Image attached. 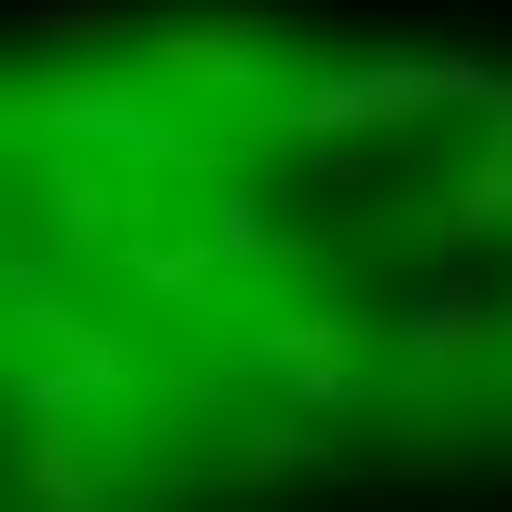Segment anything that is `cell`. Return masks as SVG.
Instances as JSON below:
<instances>
[{
	"mask_svg": "<svg viewBox=\"0 0 512 512\" xmlns=\"http://www.w3.org/2000/svg\"><path fill=\"white\" fill-rule=\"evenodd\" d=\"M499 70H263V28L0 84V512H222L319 457L512 443Z\"/></svg>",
	"mask_w": 512,
	"mask_h": 512,
	"instance_id": "1",
	"label": "cell"
}]
</instances>
